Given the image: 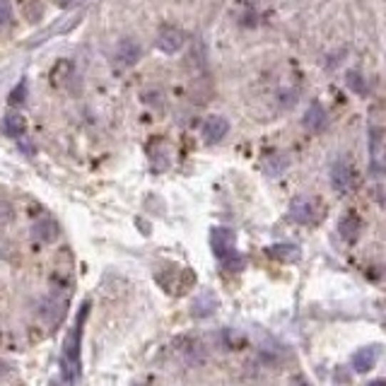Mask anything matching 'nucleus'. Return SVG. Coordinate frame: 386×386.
<instances>
[{"label": "nucleus", "mask_w": 386, "mask_h": 386, "mask_svg": "<svg viewBox=\"0 0 386 386\" xmlns=\"http://www.w3.org/2000/svg\"><path fill=\"white\" fill-rule=\"evenodd\" d=\"M90 314V302H82L78 319L71 328V333L63 340V352H61V375L68 384H75L80 379V345H82V333H85V321Z\"/></svg>", "instance_id": "obj_1"}, {"label": "nucleus", "mask_w": 386, "mask_h": 386, "mask_svg": "<svg viewBox=\"0 0 386 386\" xmlns=\"http://www.w3.org/2000/svg\"><path fill=\"white\" fill-rule=\"evenodd\" d=\"M290 218L300 225H314L319 223L321 218V208L314 198H307V195H297L290 205Z\"/></svg>", "instance_id": "obj_2"}, {"label": "nucleus", "mask_w": 386, "mask_h": 386, "mask_svg": "<svg viewBox=\"0 0 386 386\" xmlns=\"http://www.w3.org/2000/svg\"><path fill=\"white\" fill-rule=\"evenodd\" d=\"M210 246H213V254L218 258H223V261L234 256V232L227 230V227H213Z\"/></svg>", "instance_id": "obj_3"}, {"label": "nucleus", "mask_w": 386, "mask_h": 386, "mask_svg": "<svg viewBox=\"0 0 386 386\" xmlns=\"http://www.w3.org/2000/svg\"><path fill=\"white\" fill-rule=\"evenodd\" d=\"M183 41H186L183 31L179 27H172V24H164V27H160V31H157V49L164 54L181 51Z\"/></svg>", "instance_id": "obj_4"}, {"label": "nucleus", "mask_w": 386, "mask_h": 386, "mask_svg": "<svg viewBox=\"0 0 386 386\" xmlns=\"http://www.w3.org/2000/svg\"><path fill=\"white\" fill-rule=\"evenodd\" d=\"M138 61H141V46H138V41H133V39L118 41V46H116V63L118 66L131 68V66H136Z\"/></svg>", "instance_id": "obj_5"}, {"label": "nucleus", "mask_w": 386, "mask_h": 386, "mask_svg": "<svg viewBox=\"0 0 386 386\" xmlns=\"http://www.w3.org/2000/svg\"><path fill=\"white\" fill-rule=\"evenodd\" d=\"M331 181H333V186H335V191H338V193L350 191L352 183H355L350 164H347V162H335L333 169H331Z\"/></svg>", "instance_id": "obj_6"}, {"label": "nucleus", "mask_w": 386, "mask_h": 386, "mask_svg": "<svg viewBox=\"0 0 386 386\" xmlns=\"http://www.w3.org/2000/svg\"><path fill=\"white\" fill-rule=\"evenodd\" d=\"M227 131H230V123H227V118H223V116H210L203 123V138H205V143H210V145L223 141L227 136Z\"/></svg>", "instance_id": "obj_7"}, {"label": "nucleus", "mask_w": 386, "mask_h": 386, "mask_svg": "<svg viewBox=\"0 0 386 386\" xmlns=\"http://www.w3.org/2000/svg\"><path fill=\"white\" fill-rule=\"evenodd\" d=\"M377 360H379V345H370L352 355V367H355V372H360V375H365V372H370L377 365Z\"/></svg>", "instance_id": "obj_8"}, {"label": "nucleus", "mask_w": 386, "mask_h": 386, "mask_svg": "<svg viewBox=\"0 0 386 386\" xmlns=\"http://www.w3.org/2000/svg\"><path fill=\"white\" fill-rule=\"evenodd\" d=\"M31 234H34V239H39L41 244H51L56 242V237H59V225L49 218L36 220L34 227H31Z\"/></svg>", "instance_id": "obj_9"}, {"label": "nucleus", "mask_w": 386, "mask_h": 386, "mask_svg": "<svg viewBox=\"0 0 386 386\" xmlns=\"http://www.w3.org/2000/svg\"><path fill=\"white\" fill-rule=\"evenodd\" d=\"M24 126H27V123H24L22 113L12 111V113H8V116L3 118V133H5V136H10V138H20L24 133Z\"/></svg>", "instance_id": "obj_10"}, {"label": "nucleus", "mask_w": 386, "mask_h": 386, "mask_svg": "<svg viewBox=\"0 0 386 386\" xmlns=\"http://www.w3.org/2000/svg\"><path fill=\"white\" fill-rule=\"evenodd\" d=\"M305 126L312 131H321L326 126V111L321 104H312L309 106V111L305 113Z\"/></svg>", "instance_id": "obj_11"}, {"label": "nucleus", "mask_w": 386, "mask_h": 386, "mask_svg": "<svg viewBox=\"0 0 386 386\" xmlns=\"http://www.w3.org/2000/svg\"><path fill=\"white\" fill-rule=\"evenodd\" d=\"M360 230H362V223H360L357 215H345L340 220V234H343V239H347V242H355Z\"/></svg>", "instance_id": "obj_12"}, {"label": "nucleus", "mask_w": 386, "mask_h": 386, "mask_svg": "<svg viewBox=\"0 0 386 386\" xmlns=\"http://www.w3.org/2000/svg\"><path fill=\"white\" fill-rule=\"evenodd\" d=\"M268 254L278 258V261H297L300 258V249H297L295 244H275V246H270L268 249Z\"/></svg>", "instance_id": "obj_13"}, {"label": "nucleus", "mask_w": 386, "mask_h": 386, "mask_svg": "<svg viewBox=\"0 0 386 386\" xmlns=\"http://www.w3.org/2000/svg\"><path fill=\"white\" fill-rule=\"evenodd\" d=\"M215 307H218V300H215L210 293H205L193 302V314L195 316H208V314L215 312Z\"/></svg>", "instance_id": "obj_14"}, {"label": "nucleus", "mask_w": 386, "mask_h": 386, "mask_svg": "<svg viewBox=\"0 0 386 386\" xmlns=\"http://www.w3.org/2000/svg\"><path fill=\"white\" fill-rule=\"evenodd\" d=\"M12 22V3L10 0H0V29H5Z\"/></svg>", "instance_id": "obj_15"}, {"label": "nucleus", "mask_w": 386, "mask_h": 386, "mask_svg": "<svg viewBox=\"0 0 386 386\" xmlns=\"http://www.w3.org/2000/svg\"><path fill=\"white\" fill-rule=\"evenodd\" d=\"M24 94H27V82L22 80L20 85L15 87V92L10 94V104H12V106H15V104H22V102H24Z\"/></svg>", "instance_id": "obj_16"}, {"label": "nucleus", "mask_w": 386, "mask_h": 386, "mask_svg": "<svg viewBox=\"0 0 386 386\" xmlns=\"http://www.w3.org/2000/svg\"><path fill=\"white\" fill-rule=\"evenodd\" d=\"M347 82H350V85L355 87V92L365 94V85H362V78H360V73H355V71L347 73Z\"/></svg>", "instance_id": "obj_17"}, {"label": "nucleus", "mask_w": 386, "mask_h": 386, "mask_svg": "<svg viewBox=\"0 0 386 386\" xmlns=\"http://www.w3.org/2000/svg\"><path fill=\"white\" fill-rule=\"evenodd\" d=\"M12 220V208L8 203H3L0 200V225H5V223H10Z\"/></svg>", "instance_id": "obj_18"}, {"label": "nucleus", "mask_w": 386, "mask_h": 386, "mask_svg": "<svg viewBox=\"0 0 386 386\" xmlns=\"http://www.w3.org/2000/svg\"><path fill=\"white\" fill-rule=\"evenodd\" d=\"M290 386H309V382L305 377H295L293 382H290Z\"/></svg>", "instance_id": "obj_19"}, {"label": "nucleus", "mask_w": 386, "mask_h": 386, "mask_svg": "<svg viewBox=\"0 0 386 386\" xmlns=\"http://www.w3.org/2000/svg\"><path fill=\"white\" fill-rule=\"evenodd\" d=\"M56 5H61V8H71V5H75L78 0H54Z\"/></svg>", "instance_id": "obj_20"}, {"label": "nucleus", "mask_w": 386, "mask_h": 386, "mask_svg": "<svg viewBox=\"0 0 386 386\" xmlns=\"http://www.w3.org/2000/svg\"><path fill=\"white\" fill-rule=\"evenodd\" d=\"M367 386H386V382H384V379H375V382L367 384Z\"/></svg>", "instance_id": "obj_21"}]
</instances>
